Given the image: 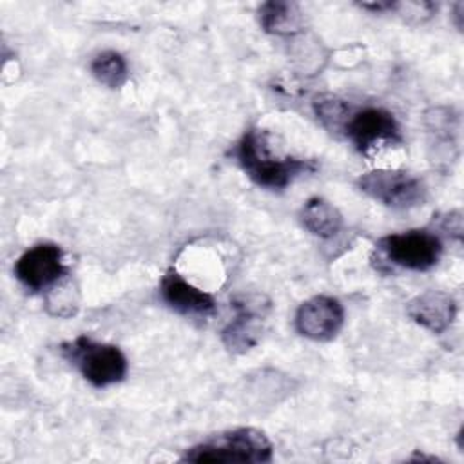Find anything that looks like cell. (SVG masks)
I'll return each mask as SVG.
<instances>
[{"label": "cell", "instance_id": "cell-1", "mask_svg": "<svg viewBox=\"0 0 464 464\" xmlns=\"http://www.w3.org/2000/svg\"><path fill=\"white\" fill-rule=\"evenodd\" d=\"M245 174L266 188H285L295 178L314 170L310 160L301 158H277L270 152L266 134L259 129H248L234 150Z\"/></svg>", "mask_w": 464, "mask_h": 464}, {"label": "cell", "instance_id": "cell-2", "mask_svg": "<svg viewBox=\"0 0 464 464\" xmlns=\"http://www.w3.org/2000/svg\"><path fill=\"white\" fill-rule=\"evenodd\" d=\"M187 462H270L272 444L254 428H237L219 433L183 455Z\"/></svg>", "mask_w": 464, "mask_h": 464}, {"label": "cell", "instance_id": "cell-3", "mask_svg": "<svg viewBox=\"0 0 464 464\" xmlns=\"http://www.w3.org/2000/svg\"><path fill=\"white\" fill-rule=\"evenodd\" d=\"M62 355L96 388L120 382L127 373V359L114 344L96 343L85 335L60 346Z\"/></svg>", "mask_w": 464, "mask_h": 464}, {"label": "cell", "instance_id": "cell-4", "mask_svg": "<svg viewBox=\"0 0 464 464\" xmlns=\"http://www.w3.org/2000/svg\"><path fill=\"white\" fill-rule=\"evenodd\" d=\"M357 187L372 199L392 208H411L424 201L422 181L410 172L393 169H375L357 179Z\"/></svg>", "mask_w": 464, "mask_h": 464}, {"label": "cell", "instance_id": "cell-5", "mask_svg": "<svg viewBox=\"0 0 464 464\" xmlns=\"http://www.w3.org/2000/svg\"><path fill=\"white\" fill-rule=\"evenodd\" d=\"M390 263L408 270H430L435 266L442 254V241L428 230H408L390 234L379 241Z\"/></svg>", "mask_w": 464, "mask_h": 464}, {"label": "cell", "instance_id": "cell-6", "mask_svg": "<svg viewBox=\"0 0 464 464\" xmlns=\"http://www.w3.org/2000/svg\"><path fill=\"white\" fill-rule=\"evenodd\" d=\"M62 248L54 243H38L25 250L16 265L14 276L33 292H40L65 276Z\"/></svg>", "mask_w": 464, "mask_h": 464}, {"label": "cell", "instance_id": "cell-7", "mask_svg": "<svg viewBox=\"0 0 464 464\" xmlns=\"http://www.w3.org/2000/svg\"><path fill=\"white\" fill-rule=\"evenodd\" d=\"M344 134L352 140L359 152H368L379 143L399 141L401 132L393 114L381 107H366L348 118Z\"/></svg>", "mask_w": 464, "mask_h": 464}, {"label": "cell", "instance_id": "cell-8", "mask_svg": "<svg viewBox=\"0 0 464 464\" xmlns=\"http://www.w3.org/2000/svg\"><path fill=\"white\" fill-rule=\"evenodd\" d=\"M344 323L343 304L330 295H315L295 312V328L312 341L334 339Z\"/></svg>", "mask_w": 464, "mask_h": 464}, {"label": "cell", "instance_id": "cell-9", "mask_svg": "<svg viewBox=\"0 0 464 464\" xmlns=\"http://www.w3.org/2000/svg\"><path fill=\"white\" fill-rule=\"evenodd\" d=\"M232 306L236 308V317L223 328L221 341L228 352L245 353L261 337V317L266 304H261L259 297L241 295L234 299Z\"/></svg>", "mask_w": 464, "mask_h": 464}, {"label": "cell", "instance_id": "cell-10", "mask_svg": "<svg viewBox=\"0 0 464 464\" xmlns=\"http://www.w3.org/2000/svg\"><path fill=\"white\" fill-rule=\"evenodd\" d=\"M160 294L163 301L179 314L208 315L216 308V303L210 294L196 288L174 270L163 276L160 285Z\"/></svg>", "mask_w": 464, "mask_h": 464}, {"label": "cell", "instance_id": "cell-11", "mask_svg": "<svg viewBox=\"0 0 464 464\" xmlns=\"http://www.w3.org/2000/svg\"><path fill=\"white\" fill-rule=\"evenodd\" d=\"M457 304L453 297L440 290H428L408 303V315L426 330L442 334L455 319Z\"/></svg>", "mask_w": 464, "mask_h": 464}, {"label": "cell", "instance_id": "cell-12", "mask_svg": "<svg viewBox=\"0 0 464 464\" xmlns=\"http://www.w3.org/2000/svg\"><path fill=\"white\" fill-rule=\"evenodd\" d=\"M301 221L308 232L323 239L334 237L343 228L341 212L323 198H310L304 203L301 210Z\"/></svg>", "mask_w": 464, "mask_h": 464}, {"label": "cell", "instance_id": "cell-13", "mask_svg": "<svg viewBox=\"0 0 464 464\" xmlns=\"http://www.w3.org/2000/svg\"><path fill=\"white\" fill-rule=\"evenodd\" d=\"M259 22L266 33L292 34L301 29L303 16L295 4L272 0L259 7Z\"/></svg>", "mask_w": 464, "mask_h": 464}, {"label": "cell", "instance_id": "cell-14", "mask_svg": "<svg viewBox=\"0 0 464 464\" xmlns=\"http://www.w3.org/2000/svg\"><path fill=\"white\" fill-rule=\"evenodd\" d=\"M91 72L100 83L107 85L109 89L121 87L129 76L127 62L116 51H103L96 54L91 63Z\"/></svg>", "mask_w": 464, "mask_h": 464}, {"label": "cell", "instance_id": "cell-15", "mask_svg": "<svg viewBox=\"0 0 464 464\" xmlns=\"http://www.w3.org/2000/svg\"><path fill=\"white\" fill-rule=\"evenodd\" d=\"M315 114L321 120V123L330 129L332 132L335 130H344V125L348 121L350 107L346 105L344 100L337 96H321L314 103Z\"/></svg>", "mask_w": 464, "mask_h": 464}, {"label": "cell", "instance_id": "cell-16", "mask_svg": "<svg viewBox=\"0 0 464 464\" xmlns=\"http://www.w3.org/2000/svg\"><path fill=\"white\" fill-rule=\"evenodd\" d=\"M362 9H372V11H384V9H393V2H375V4H361Z\"/></svg>", "mask_w": 464, "mask_h": 464}]
</instances>
